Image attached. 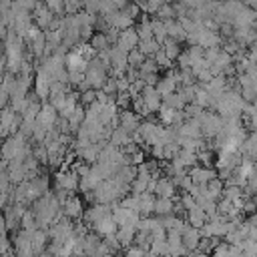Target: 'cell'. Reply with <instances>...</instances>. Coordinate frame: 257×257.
<instances>
[{"label": "cell", "instance_id": "obj_5", "mask_svg": "<svg viewBox=\"0 0 257 257\" xmlns=\"http://www.w3.org/2000/svg\"><path fill=\"white\" fill-rule=\"evenodd\" d=\"M64 215H66L68 219L80 217V215H82V205H80V201H78V199H68V201L64 203Z\"/></svg>", "mask_w": 257, "mask_h": 257}, {"label": "cell", "instance_id": "obj_13", "mask_svg": "<svg viewBox=\"0 0 257 257\" xmlns=\"http://www.w3.org/2000/svg\"><path fill=\"white\" fill-rule=\"evenodd\" d=\"M147 257H157V255H151V253H149V255H147Z\"/></svg>", "mask_w": 257, "mask_h": 257}, {"label": "cell", "instance_id": "obj_9", "mask_svg": "<svg viewBox=\"0 0 257 257\" xmlns=\"http://www.w3.org/2000/svg\"><path fill=\"white\" fill-rule=\"evenodd\" d=\"M241 247H243V253L247 257H257V241L255 239H245Z\"/></svg>", "mask_w": 257, "mask_h": 257}, {"label": "cell", "instance_id": "obj_1", "mask_svg": "<svg viewBox=\"0 0 257 257\" xmlns=\"http://www.w3.org/2000/svg\"><path fill=\"white\" fill-rule=\"evenodd\" d=\"M203 235H201V229L199 227H193V225H187L185 231H183V245L189 249V251H195L201 243Z\"/></svg>", "mask_w": 257, "mask_h": 257}, {"label": "cell", "instance_id": "obj_7", "mask_svg": "<svg viewBox=\"0 0 257 257\" xmlns=\"http://www.w3.org/2000/svg\"><path fill=\"white\" fill-rule=\"evenodd\" d=\"M173 209H175V207H173V203H171L169 197H161V199H157V205H155V213H157V215L165 217V215H169Z\"/></svg>", "mask_w": 257, "mask_h": 257}, {"label": "cell", "instance_id": "obj_2", "mask_svg": "<svg viewBox=\"0 0 257 257\" xmlns=\"http://www.w3.org/2000/svg\"><path fill=\"white\" fill-rule=\"evenodd\" d=\"M48 237H50V235H48L46 229H36V231L32 233V249H34L36 257L46 251V241H48Z\"/></svg>", "mask_w": 257, "mask_h": 257}, {"label": "cell", "instance_id": "obj_3", "mask_svg": "<svg viewBox=\"0 0 257 257\" xmlns=\"http://www.w3.org/2000/svg\"><path fill=\"white\" fill-rule=\"evenodd\" d=\"M137 231H139V229L133 227V225H120L118 231H116V235H118V239H120V245H122V247H131V245L135 243Z\"/></svg>", "mask_w": 257, "mask_h": 257}, {"label": "cell", "instance_id": "obj_8", "mask_svg": "<svg viewBox=\"0 0 257 257\" xmlns=\"http://www.w3.org/2000/svg\"><path fill=\"white\" fill-rule=\"evenodd\" d=\"M38 118H40V122H42L44 126H50V124L54 122V108H52V106L42 108L40 114H38Z\"/></svg>", "mask_w": 257, "mask_h": 257}, {"label": "cell", "instance_id": "obj_4", "mask_svg": "<svg viewBox=\"0 0 257 257\" xmlns=\"http://www.w3.org/2000/svg\"><path fill=\"white\" fill-rule=\"evenodd\" d=\"M169 249H171V245H169L167 239H153L149 253L151 255H157V257H167L169 255Z\"/></svg>", "mask_w": 257, "mask_h": 257}, {"label": "cell", "instance_id": "obj_10", "mask_svg": "<svg viewBox=\"0 0 257 257\" xmlns=\"http://www.w3.org/2000/svg\"><path fill=\"white\" fill-rule=\"evenodd\" d=\"M124 255L126 257H147L149 255V251H145L143 247H139V245H131V247H124Z\"/></svg>", "mask_w": 257, "mask_h": 257}, {"label": "cell", "instance_id": "obj_11", "mask_svg": "<svg viewBox=\"0 0 257 257\" xmlns=\"http://www.w3.org/2000/svg\"><path fill=\"white\" fill-rule=\"evenodd\" d=\"M22 227L28 229V231H36V219L32 217L30 211H26V213L22 215Z\"/></svg>", "mask_w": 257, "mask_h": 257}, {"label": "cell", "instance_id": "obj_6", "mask_svg": "<svg viewBox=\"0 0 257 257\" xmlns=\"http://www.w3.org/2000/svg\"><path fill=\"white\" fill-rule=\"evenodd\" d=\"M141 199V213L147 217L151 211H155V205H157V199L151 195V193H145V195H139Z\"/></svg>", "mask_w": 257, "mask_h": 257}, {"label": "cell", "instance_id": "obj_12", "mask_svg": "<svg viewBox=\"0 0 257 257\" xmlns=\"http://www.w3.org/2000/svg\"><path fill=\"white\" fill-rule=\"evenodd\" d=\"M187 257H211V255H209V253H203V251H197V249H195V251H189V255H187Z\"/></svg>", "mask_w": 257, "mask_h": 257}]
</instances>
